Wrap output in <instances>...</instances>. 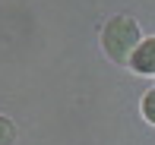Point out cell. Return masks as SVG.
Returning <instances> with one entry per match:
<instances>
[{
    "label": "cell",
    "instance_id": "1",
    "mask_svg": "<svg viewBox=\"0 0 155 145\" xmlns=\"http://www.w3.org/2000/svg\"><path fill=\"white\" fill-rule=\"evenodd\" d=\"M143 44V35H139V25L133 16H114L108 19V25L101 29V47L114 63H127L130 66V57L133 51Z\"/></svg>",
    "mask_w": 155,
    "mask_h": 145
},
{
    "label": "cell",
    "instance_id": "2",
    "mask_svg": "<svg viewBox=\"0 0 155 145\" xmlns=\"http://www.w3.org/2000/svg\"><path fill=\"white\" fill-rule=\"evenodd\" d=\"M130 66L143 76H155V38H143V44L130 57Z\"/></svg>",
    "mask_w": 155,
    "mask_h": 145
},
{
    "label": "cell",
    "instance_id": "3",
    "mask_svg": "<svg viewBox=\"0 0 155 145\" xmlns=\"http://www.w3.org/2000/svg\"><path fill=\"white\" fill-rule=\"evenodd\" d=\"M16 142V126L6 117H0V145H13Z\"/></svg>",
    "mask_w": 155,
    "mask_h": 145
},
{
    "label": "cell",
    "instance_id": "4",
    "mask_svg": "<svg viewBox=\"0 0 155 145\" xmlns=\"http://www.w3.org/2000/svg\"><path fill=\"white\" fill-rule=\"evenodd\" d=\"M143 117L149 123H155V88H149V92L143 95Z\"/></svg>",
    "mask_w": 155,
    "mask_h": 145
}]
</instances>
